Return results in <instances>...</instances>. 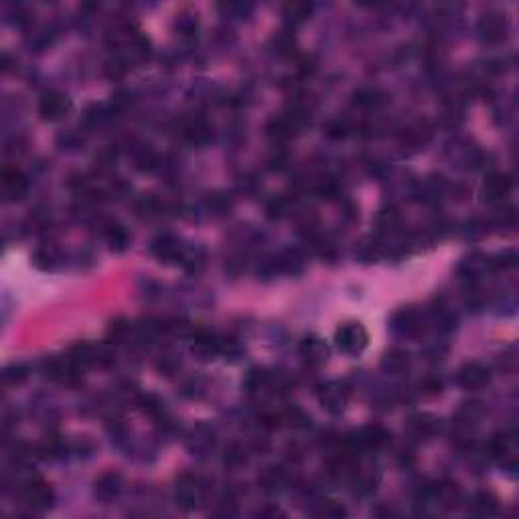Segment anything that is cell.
<instances>
[{"label":"cell","instance_id":"obj_17","mask_svg":"<svg viewBox=\"0 0 519 519\" xmlns=\"http://www.w3.org/2000/svg\"><path fill=\"white\" fill-rule=\"evenodd\" d=\"M221 345H224V339H219L211 333H199L195 337L193 353L201 359H213L215 355H221Z\"/></svg>","mask_w":519,"mask_h":519},{"label":"cell","instance_id":"obj_29","mask_svg":"<svg viewBox=\"0 0 519 519\" xmlns=\"http://www.w3.org/2000/svg\"><path fill=\"white\" fill-rule=\"evenodd\" d=\"M106 238H108L110 248L116 250V252H122V250H126V245H128V233H126L120 226H110V229L106 231Z\"/></svg>","mask_w":519,"mask_h":519},{"label":"cell","instance_id":"obj_3","mask_svg":"<svg viewBox=\"0 0 519 519\" xmlns=\"http://www.w3.org/2000/svg\"><path fill=\"white\" fill-rule=\"evenodd\" d=\"M391 329L396 335H400L404 339H418L424 333V317L416 308H400L391 317Z\"/></svg>","mask_w":519,"mask_h":519},{"label":"cell","instance_id":"obj_12","mask_svg":"<svg viewBox=\"0 0 519 519\" xmlns=\"http://www.w3.org/2000/svg\"><path fill=\"white\" fill-rule=\"evenodd\" d=\"M513 183L509 175L505 173H491L487 175L485 183H483V197H485L489 203H495V201H503L509 191H511Z\"/></svg>","mask_w":519,"mask_h":519},{"label":"cell","instance_id":"obj_20","mask_svg":"<svg viewBox=\"0 0 519 519\" xmlns=\"http://www.w3.org/2000/svg\"><path fill=\"white\" fill-rule=\"evenodd\" d=\"M282 15H284V20L288 25L296 27V25L305 23L308 16L312 15V4H308V2H291V4H286L282 8Z\"/></svg>","mask_w":519,"mask_h":519},{"label":"cell","instance_id":"obj_31","mask_svg":"<svg viewBox=\"0 0 519 519\" xmlns=\"http://www.w3.org/2000/svg\"><path fill=\"white\" fill-rule=\"evenodd\" d=\"M35 264L39 266V268H43V270H51L53 266H55V252L53 250H39L37 254H35Z\"/></svg>","mask_w":519,"mask_h":519},{"label":"cell","instance_id":"obj_28","mask_svg":"<svg viewBox=\"0 0 519 519\" xmlns=\"http://www.w3.org/2000/svg\"><path fill=\"white\" fill-rule=\"evenodd\" d=\"M185 136H187V140L193 142V145H205V142L211 138V132L205 124L193 122L191 126L185 128Z\"/></svg>","mask_w":519,"mask_h":519},{"label":"cell","instance_id":"obj_9","mask_svg":"<svg viewBox=\"0 0 519 519\" xmlns=\"http://www.w3.org/2000/svg\"><path fill=\"white\" fill-rule=\"evenodd\" d=\"M319 402L329 414H341L347 408L349 391L339 381H326L319 388Z\"/></svg>","mask_w":519,"mask_h":519},{"label":"cell","instance_id":"obj_23","mask_svg":"<svg viewBox=\"0 0 519 519\" xmlns=\"http://www.w3.org/2000/svg\"><path fill=\"white\" fill-rule=\"evenodd\" d=\"M284 481H286V475H284V470L280 469V467H270V469H266L258 477L260 487L266 493H276L280 487L284 485Z\"/></svg>","mask_w":519,"mask_h":519},{"label":"cell","instance_id":"obj_33","mask_svg":"<svg viewBox=\"0 0 519 519\" xmlns=\"http://www.w3.org/2000/svg\"><path fill=\"white\" fill-rule=\"evenodd\" d=\"M319 515H323V518H343L347 511L341 507V505H337L335 501H323L321 503V509L317 511Z\"/></svg>","mask_w":519,"mask_h":519},{"label":"cell","instance_id":"obj_18","mask_svg":"<svg viewBox=\"0 0 519 519\" xmlns=\"http://www.w3.org/2000/svg\"><path fill=\"white\" fill-rule=\"evenodd\" d=\"M213 442H215V438H213V430H209V428H207V426H203V424H199L197 428H193L191 436L187 438V446H189V451L195 454H199V456H203L205 453H209L211 448H213Z\"/></svg>","mask_w":519,"mask_h":519},{"label":"cell","instance_id":"obj_16","mask_svg":"<svg viewBox=\"0 0 519 519\" xmlns=\"http://www.w3.org/2000/svg\"><path fill=\"white\" fill-rule=\"evenodd\" d=\"M389 442V432L381 426H365L355 434V444L363 448H381Z\"/></svg>","mask_w":519,"mask_h":519},{"label":"cell","instance_id":"obj_7","mask_svg":"<svg viewBox=\"0 0 519 519\" xmlns=\"http://www.w3.org/2000/svg\"><path fill=\"white\" fill-rule=\"evenodd\" d=\"M150 252H152L154 258L161 260L162 264H181L183 258H185L187 245L181 242L177 236L164 233V236L157 238V240L152 242Z\"/></svg>","mask_w":519,"mask_h":519},{"label":"cell","instance_id":"obj_1","mask_svg":"<svg viewBox=\"0 0 519 519\" xmlns=\"http://www.w3.org/2000/svg\"><path fill=\"white\" fill-rule=\"evenodd\" d=\"M370 343L367 329L361 323H345L335 331V347L345 355H359Z\"/></svg>","mask_w":519,"mask_h":519},{"label":"cell","instance_id":"obj_6","mask_svg":"<svg viewBox=\"0 0 519 519\" xmlns=\"http://www.w3.org/2000/svg\"><path fill=\"white\" fill-rule=\"evenodd\" d=\"M71 110V102L69 97L61 94V92H55V90H49L45 92L41 99H39V116L41 120L45 122H57V120H63L67 112Z\"/></svg>","mask_w":519,"mask_h":519},{"label":"cell","instance_id":"obj_22","mask_svg":"<svg viewBox=\"0 0 519 519\" xmlns=\"http://www.w3.org/2000/svg\"><path fill=\"white\" fill-rule=\"evenodd\" d=\"M497 499L491 495V493H477L470 501V511L475 515H481V518H487V515H493L497 511Z\"/></svg>","mask_w":519,"mask_h":519},{"label":"cell","instance_id":"obj_24","mask_svg":"<svg viewBox=\"0 0 519 519\" xmlns=\"http://www.w3.org/2000/svg\"><path fill=\"white\" fill-rule=\"evenodd\" d=\"M408 365H410V357L408 353L404 351H389L388 355L384 357V361H381V370L388 373H393V375H398V373H404L408 370Z\"/></svg>","mask_w":519,"mask_h":519},{"label":"cell","instance_id":"obj_14","mask_svg":"<svg viewBox=\"0 0 519 519\" xmlns=\"http://www.w3.org/2000/svg\"><path fill=\"white\" fill-rule=\"evenodd\" d=\"M300 355L305 357V361H308L310 365H323L331 355V349L321 337L310 335L300 341Z\"/></svg>","mask_w":519,"mask_h":519},{"label":"cell","instance_id":"obj_35","mask_svg":"<svg viewBox=\"0 0 519 519\" xmlns=\"http://www.w3.org/2000/svg\"><path fill=\"white\" fill-rule=\"evenodd\" d=\"M130 331V324L126 321H122V319H118V321H114L110 324V329H108V335L114 337V339H124L126 335H128Z\"/></svg>","mask_w":519,"mask_h":519},{"label":"cell","instance_id":"obj_10","mask_svg":"<svg viewBox=\"0 0 519 519\" xmlns=\"http://www.w3.org/2000/svg\"><path fill=\"white\" fill-rule=\"evenodd\" d=\"M29 189V181L23 175V171H18L16 166H8L2 171V193L6 201H16Z\"/></svg>","mask_w":519,"mask_h":519},{"label":"cell","instance_id":"obj_15","mask_svg":"<svg viewBox=\"0 0 519 519\" xmlns=\"http://www.w3.org/2000/svg\"><path fill=\"white\" fill-rule=\"evenodd\" d=\"M479 31H481V37L489 43L501 41L507 35V20L501 15H485L479 23Z\"/></svg>","mask_w":519,"mask_h":519},{"label":"cell","instance_id":"obj_27","mask_svg":"<svg viewBox=\"0 0 519 519\" xmlns=\"http://www.w3.org/2000/svg\"><path fill=\"white\" fill-rule=\"evenodd\" d=\"M29 377V370L25 367V365H20V363H13V365H8L4 373H2V381L6 384V386H16V384H23L25 379Z\"/></svg>","mask_w":519,"mask_h":519},{"label":"cell","instance_id":"obj_19","mask_svg":"<svg viewBox=\"0 0 519 519\" xmlns=\"http://www.w3.org/2000/svg\"><path fill=\"white\" fill-rule=\"evenodd\" d=\"M491 266H493V260L475 254V256H469L467 260H463V264H460L458 272H460L463 278H479V276L485 274Z\"/></svg>","mask_w":519,"mask_h":519},{"label":"cell","instance_id":"obj_26","mask_svg":"<svg viewBox=\"0 0 519 519\" xmlns=\"http://www.w3.org/2000/svg\"><path fill=\"white\" fill-rule=\"evenodd\" d=\"M243 384H245V389L250 393H256V391H262V389L270 384V375L264 372V370H252V372L248 373V377H245Z\"/></svg>","mask_w":519,"mask_h":519},{"label":"cell","instance_id":"obj_25","mask_svg":"<svg viewBox=\"0 0 519 519\" xmlns=\"http://www.w3.org/2000/svg\"><path fill=\"white\" fill-rule=\"evenodd\" d=\"M274 268L286 272V274H298L305 268V260H303V256L298 252H286L280 258H276Z\"/></svg>","mask_w":519,"mask_h":519},{"label":"cell","instance_id":"obj_21","mask_svg":"<svg viewBox=\"0 0 519 519\" xmlns=\"http://www.w3.org/2000/svg\"><path fill=\"white\" fill-rule=\"evenodd\" d=\"M410 430L416 434L418 438L432 436L438 430V422L434 416L430 414H416L412 420H410Z\"/></svg>","mask_w":519,"mask_h":519},{"label":"cell","instance_id":"obj_11","mask_svg":"<svg viewBox=\"0 0 519 519\" xmlns=\"http://www.w3.org/2000/svg\"><path fill=\"white\" fill-rule=\"evenodd\" d=\"M489 454L491 458L499 460L501 465H515L513 460V454H515V438L511 434H495V436L489 440Z\"/></svg>","mask_w":519,"mask_h":519},{"label":"cell","instance_id":"obj_4","mask_svg":"<svg viewBox=\"0 0 519 519\" xmlns=\"http://www.w3.org/2000/svg\"><path fill=\"white\" fill-rule=\"evenodd\" d=\"M20 495H23L25 503H27L31 509H35V511H45V509H49V507L53 505V501H55L53 489H51L43 479H39V477L27 479V481L23 483Z\"/></svg>","mask_w":519,"mask_h":519},{"label":"cell","instance_id":"obj_8","mask_svg":"<svg viewBox=\"0 0 519 519\" xmlns=\"http://www.w3.org/2000/svg\"><path fill=\"white\" fill-rule=\"evenodd\" d=\"M456 381L463 389H469V391H479L489 386L491 381V372L489 367L479 363V361H469L465 363L458 373H456Z\"/></svg>","mask_w":519,"mask_h":519},{"label":"cell","instance_id":"obj_32","mask_svg":"<svg viewBox=\"0 0 519 519\" xmlns=\"http://www.w3.org/2000/svg\"><path fill=\"white\" fill-rule=\"evenodd\" d=\"M177 31L181 35H193L197 31V15H181L177 18Z\"/></svg>","mask_w":519,"mask_h":519},{"label":"cell","instance_id":"obj_13","mask_svg":"<svg viewBox=\"0 0 519 519\" xmlns=\"http://www.w3.org/2000/svg\"><path fill=\"white\" fill-rule=\"evenodd\" d=\"M120 493H122V475H120V472L108 470V472H104V475L96 481L94 495H96L102 503L114 501Z\"/></svg>","mask_w":519,"mask_h":519},{"label":"cell","instance_id":"obj_5","mask_svg":"<svg viewBox=\"0 0 519 519\" xmlns=\"http://www.w3.org/2000/svg\"><path fill=\"white\" fill-rule=\"evenodd\" d=\"M69 359L78 365V367H90V365H104L110 363L112 355L106 351L104 345H94V343H78L71 347L69 351Z\"/></svg>","mask_w":519,"mask_h":519},{"label":"cell","instance_id":"obj_2","mask_svg":"<svg viewBox=\"0 0 519 519\" xmlns=\"http://www.w3.org/2000/svg\"><path fill=\"white\" fill-rule=\"evenodd\" d=\"M175 499L183 509H195L205 499V483L193 472H183L175 485Z\"/></svg>","mask_w":519,"mask_h":519},{"label":"cell","instance_id":"obj_34","mask_svg":"<svg viewBox=\"0 0 519 519\" xmlns=\"http://www.w3.org/2000/svg\"><path fill=\"white\" fill-rule=\"evenodd\" d=\"M274 43L278 53H288L292 45H294V39H292V35L288 31H282L274 37Z\"/></svg>","mask_w":519,"mask_h":519},{"label":"cell","instance_id":"obj_30","mask_svg":"<svg viewBox=\"0 0 519 519\" xmlns=\"http://www.w3.org/2000/svg\"><path fill=\"white\" fill-rule=\"evenodd\" d=\"M291 209V201L286 199V197H278L274 199L270 205H268V217H272V219H280V217H284L286 213Z\"/></svg>","mask_w":519,"mask_h":519}]
</instances>
